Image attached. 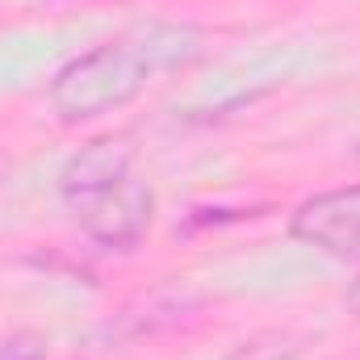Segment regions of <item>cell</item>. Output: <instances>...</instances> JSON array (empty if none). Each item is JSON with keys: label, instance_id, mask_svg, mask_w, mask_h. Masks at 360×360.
I'll return each mask as SVG.
<instances>
[{"label": "cell", "instance_id": "cell-1", "mask_svg": "<svg viewBox=\"0 0 360 360\" xmlns=\"http://www.w3.org/2000/svg\"><path fill=\"white\" fill-rule=\"evenodd\" d=\"M201 55H205V34L197 25H188V21L130 25V30L96 42L84 55L68 59L55 72V80L46 89L51 113L63 126L96 122L105 113L126 109L160 76L197 63Z\"/></svg>", "mask_w": 360, "mask_h": 360}, {"label": "cell", "instance_id": "cell-5", "mask_svg": "<svg viewBox=\"0 0 360 360\" xmlns=\"http://www.w3.org/2000/svg\"><path fill=\"white\" fill-rule=\"evenodd\" d=\"M344 306H348L352 314H360V276L348 285V293H344Z\"/></svg>", "mask_w": 360, "mask_h": 360}, {"label": "cell", "instance_id": "cell-6", "mask_svg": "<svg viewBox=\"0 0 360 360\" xmlns=\"http://www.w3.org/2000/svg\"><path fill=\"white\" fill-rule=\"evenodd\" d=\"M356 160H360V147H356Z\"/></svg>", "mask_w": 360, "mask_h": 360}, {"label": "cell", "instance_id": "cell-4", "mask_svg": "<svg viewBox=\"0 0 360 360\" xmlns=\"http://www.w3.org/2000/svg\"><path fill=\"white\" fill-rule=\"evenodd\" d=\"M0 360H46V344L38 335H13L0 344Z\"/></svg>", "mask_w": 360, "mask_h": 360}, {"label": "cell", "instance_id": "cell-3", "mask_svg": "<svg viewBox=\"0 0 360 360\" xmlns=\"http://www.w3.org/2000/svg\"><path fill=\"white\" fill-rule=\"evenodd\" d=\"M289 235L331 260L360 264V184L306 197L289 214Z\"/></svg>", "mask_w": 360, "mask_h": 360}, {"label": "cell", "instance_id": "cell-2", "mask_svg": "<svg viewBox=\"0 0 360 360\" xmlns=\"http://www.w3.org/2000/svg\"><path fill=\"white\" fill-rule=\"evenodd\" d=\"M59 201L101 252H134L155 222V188L130 143L92 139L59 168Z\"/></svg>", "mask_w": 360, "mask_h": 360}]
</instances>
